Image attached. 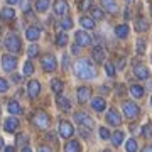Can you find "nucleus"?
Wrapping results in <instances>:
<instances>
[{"instance_id": "15", "label": "nucleus", "mask_w": 152, "mask_h": 152, "mask_svg": "<svg viewBox=\"0 0 152 152\" xmlns=\"http://www.w3.org/2000/svg\"><path fill=\"white\" fill-rule=\"evenodd\" d=\"M17 127H19V120L15 118V117H10V118L5 120V124H4V129H5L7 132H15Z\"/></svg>"}, {"instance_id": "17", "label": "nucleus", "mask_w": 152, "mask_h": 152, "mask_svg": "<svg viewBox=\"0 0 152 152\" xmlns=\"http://www.w3.org/2000/svg\"><path fill=\"white\" fill-rule=\"evenodd\" d=\"M54 12L58 15H64L66 12H68V4H66L64 0H56L54 2Z\"/></svg>"}, {"instance_id": "49", "label": "nucleus", "mask_w": 152, "mask_h": 152, "mask_svg": "<svg viewBox=\"0 0 152 152\" xmlns=\"http://www.w3.org/2000/svg\"><path fill=\"white\" fill-rule=\"evenodd\" d=\"M124 66H125V63H124V59H122V61H120V63H118V69H122Z\"/></svg>"}, {"instance_id": "33", "label": "nucleus", "mask_w": 152, "mask_h": 152, "mask_svg": "<svg viewBox=\"0 0 152 152\" xmlns=\"http://www.w3.org/2000/svg\"><path fill=\"white\" fill-rule=\"evenodd\" d=\"M142 135L145 139H152V124H147L142 127Z\"/></svg>"}, {"instance_id": "11", "label": "nucleus", "mask_w": 152, "mask_h": 152, "mask_svg": "<svg viewBox=\"0 0 152 152\" xmlns=\"http://www.w3.org/2000/svg\"><path fill=\"white\" fill-rule=\"evenodd\" d=\"M107 122H108L110 125H115V127H117V125L122 124V117H120V113L117 112V110L112 108V110L107 112Z\"/></svg>"}, {"instance_id": "20", "label": "nucleus", "mask_w": 152, "mask_h": 152, "mask_svg": "<svg viewBox=\"0 0 152 152\" xmlns=\"http://www.w3.org/2000/svg\"><path fill=\"white\" fill-rule=\"evenodd\" d=\"M129 31H130V29H129V26H127V24L117 26V27H115V36H117L118 39H125L127 36H129Z\"/></svg>"}, {"instance_id": "56", "label": "nucleus", "mask_w": 152, "mask_h": 152, "mask_svg": "<svg viewBox=\"0 0 152 152\" xmlns=\"http://www.w3.org/2000/svg\"><path fill=\"white\" fill-rule=\"evenodd\" d=\"M0 112H2V108H0Z\"/></svg>"}, {"instance_id": "37", "label": "nucleus", "mask_w": 152, "mask_h": 152, "mask_svg": "<svg viewBox=\"0 0 152 152\" xmlns=\"http://www.w3.org/2000/svg\"><path fill=\"white\" fill-rule=\"evenodd\" d=\"M137 53H139V54H144V53H145V41H144V39H139V41H137Z\"/></svg>"}, {"instance_id": "22", "label": "nucleus", "mask_w": 152, "mask_h": 152, "mask_svg": "<svg viewBox=\"0 0 152 152\" xmlns=\"http://www.w3.org/2000/svg\"><path fill=\"white\" fill-rule=\"evenodd\" d=\"M147 29H149V22H147V19L139 17V19L135 20V31H139V32H145Z\"/></svg>"}, {"instance_id": "53", "label": "nucleus", "mask_w": 152, "mask_h": 152, "mask_svg": "<svg viewBox=\"0 0 152 152\" xmlns=\"http://www.w3.org/2000/svg\"><path fill=\"white\" fill-rule=\"evenodd\" d=\"M125 2H127V4H132V2H134V0H125Z\"/></svg>"}, {"instance_id": "14", "label": "nucleus", "mask_w": 152, "mask_h": 152, "mask_svg": "<svg viewBox=\"0 0 152 152\" xmlns=\"http://www.w3.org/2000/svg\"><path fill=\"white\" fill-rule=\"evenodd\" d=\"M91 56H93V59L96 61V63H102V61H105L107 53H105V49L102 48V46H95L93 51H91Z\"/></svg>"}, {"instance_id": "47", "label": "nucleus", "mask_w": 152, "mask_h": 152, "mask_svg": "<svg viewBox=\"0 0 152 152\" xmlns=\"http://www.w3.org/2000/svg\"><path fill=\"white\" fill-rule=\"evenodd\" d=\"M5 152H15V149L12 145H9V147H5Z\"/></svg>"}, {"instance_id": "18", "label": "nucleus", "mask_w": 152, "mask_h": 152, "mask_svg": "<svg viewBox=\"0 0 152 152\" xmlns=\"http://www.w3.org/2000/svg\"><path fill=\"white\" fill-rule=\"evenodd\" d=\"M105 107H107V102H105L103 98L96 96V98H93L91 100V108L93 110H96V112H103Z\"/></svg>"}, {"instance_id": "6", "label": "nucleus", "mask_w": 152, "mask_h": 152, "mask_svg": "<svg viewBox=\"0 0 152 152\" xmlns=\"http://www.w3.org/2000/svg\"><path fill=\"white\" fill-rule=\"evenodd\" d=\"M75 39H76V44H80L81 48H85V46H90V44L93 42V39L90 34L83 32V31H78V32L75 34Z\"/></svg>"}, {"instance_id": "51", "label": "nucleus", "mask_w": 152, "mask_h": 152, "mask_svg": "<svg viewBox=\"0 0 152 152\" xmlns=\"http://www.w3.org/2000/svg\"><path fill=\"white\" fill-rule=\"evenodd\" d=\"M22 152H32V151H31L29 147H24V149H22Z\"/></svg>"}, {"instance_id": "7", "label": "nucleus", "mask_w": 152, "mask_h": 152, "mask_svg": "<svg viewBox=\"0 0 152 152\" xmlns=\"http://www.w3.org/2000/svg\"><path fill=\"white\" fill-rule=\"evenodd\" d=\"M73 132H75L73 125H71L69 122H66V120H61V124H59V135L63 137V139H69V137L73 135Z\"/></svg>"}, {"instance_id": "13", "label": "nucleus", "mask_w": 152, "mask_h": 152, "mask_svg": "<svg viewBox=\"0 0 152 152\" xmlns=\"http://www.w3.org/2000/svg\"><path fill=\"white\" fill-rule=\"evenodd\" d=\"M134 75H135L139 80H147V78L151 76V73H149V69H147L144 64H135L134 66Z\"/></svg>"}, {"instance_id": "45", "label": "nucleus", "mask_w": 152, "mask_h": 152, "mask_svg": "<svg viewBox=\"0 0 152 152\" xmlns=\"http://www.w3.org/2000/svg\"><path fill=\"white\" fill-rule=\"evenodd\" d=\"M37 152H53V151H51L49 147H46V145H41V147L37 149Z\"/></svg>"}, {"instance_id": "44", "label": "nucleus", "mask_w": 152, "mask_h": 152, "mask_svg": "<svg viewBox=\"0 0 152 152\" xmlns=\"http://www.w3.org/2000/svg\"><path fill=\"white\" fill-rule=\"evenodd\" d=\"M68 64H69V59H68V56H63V68H64V69H66V68H68Z\"/></svg>"}, {"instance_id": "5", "label": "nucleus", "mask_w": 152, "mask_h": 152, "mask_svg": "<svg viewBox=\"0 0 152 152\" xmlns=\"http://www.w3.org/2000/svg\"><path fill=\"white\" fill-rule=\"evenodd\" d=\"M42 68L46 73H53V71L58 68V63H56V58L53 54H46L42 58Z\"/></svg>"}, {"instance_id": "10", "label": "nucleus", "mask_w": 152, "mask_h": 152, "mask_svg": "<svg viewBox=\"0 0 152 152\" xmlns=\"http://www.w3.org/2000/svg\"><path fill=\"white\" fill-rule=\"evenodd\" d=\"M76 96H78V102L80 103H86L90 102V96H91V90L86 86H80L78 91H76Z\"/></svg>"}, {"instance_id": "32", "label": "nucleus", "mask_w": 152, "mask_h": 152, "mask_svg": "<svg viewBox=\"0 0 152 152\" xmlns=\"http://www.w3.org/2000/svg\"><path fill=\"white\" fill-rule=\"evenodd\" d=\"M103 15H105V14H103L102 9H96V7H93V9H91V17L95 19V20H102Z\"/></svg>"}, {"instance_id": "42", "label": "nucleus", "mask_w": 152, "mask_h": 152, "mask_svg": "<svg viewBox=\"0 0 152 152\" xmlns=\"http://www.w3.org/2000/svg\"><path fill=\"white\" fill-rule=\"evenodd\" d=\"M26 142H27V135H26V134H19V135H17V144H19V145H24Z\"/></svg>"}, {"instance_id": "35", "label": "nucleus", "mask_w": 152, "mask_h": 152, "mask_svg": "<svg viewBox=\"0 0 152 152\" xmlns=\"http://www.w3.org/2000/svg\"><path fill=\"white\" fill-rule=\"evenodd\" d=\"M56 44H58V46H66V44H68V34L61 32L59 36H58V39H56Z\"/></svg>"}, {"instance_id": "54", "label": "nucleus", "mask_w": 152, "mask_h": 152, "mask_svg": "<svg viewBox=\"0 0 152 152\" xmlns=\"http://www.w3.org/2000/svg\"><path fill=\"white\" fill-rule=\"evenodd\" d=\"M151 105H152V96H151Z\"/></svg>"}, {"instance_id": "12", "label": "nucleus", "mask_w": 152, "mask_h": 152, "mask_svg": "<svg viewBox=\"0 0 152 152\" xmlns=\"http://www.w3.org/2000/svg\"><path fill=\"white\" fill-rule=\"evenodd\" d=\"M27 93L31 98H36L39 96V93H41V83L36 81V80H31L27 85Z\"/></svg>"}, {"instance_id": "50", "label": "nucleus", "mask_w": 152, "mask_h": 152, "mask_svg": "<svg viewBox=\"0 0 152 152\" xmlns=\"http://www.w3.org/2000/svg\"><path fill=\"white\" fill-rule=\"evenodd\" d=\"M100 90H102V91H107V93H108V86H100Z\"/></svg>"}, {"instance_id": "4", "label": "nucleus", "mask_w": 152, "mask_h": 152, "mask_svg": "<svg viewBox=\"0 0 152 152\" xmlns=\"http://www.w3.org/2000/svg\"><path fill=\"white\" fill-rule=\"evenodd\" d=\"M140 113V108L137 107L134 102H125L124 103V115L129 117V118H137Z\"/></svg>"}, {"instance_id": "46", "label": "nucleus", "mask_w": 152, "mask_h": 152, "mask_svg": "<svg viewBox=\"0 0 152 152\" xmlns=\"http://www.w3.org/2000/svg\"><path fill=\"white\" fill-rule=\"evenodd\" d=\"M142 152H152V145H145L142 149Z\"/></svg>"}, {"instance_id": "55", "label": "nucleus", "mask_w": 152, "mask_h": 152, "mask_svg": "<svg viewBox=\"0 0 152 152\" xmlns=\"http://www.w3.org/2000/svg\"><path fill=\"white\" fill-rule=\"evenodd\" d=\"M105 152H110V151H105Z\"/></svg>"}, {"instance_id": "3", "label": "nucleus", "mask_w": 152, "mask_h": 152, "mask_svg": "<svg viewBox=\"0 0 152 152\" xmlns=\"http://www.w3.org/2000/svg\"><path fill=\"white\" fill-rule=\"evenodd\" d=\"M32 122L37 129H42V130L49 129V115L46 113V112H36Z\"/></svg>"}, {"instance_id": "30", "label": "nucleus", "mask_w": 152, "mask_h": 152, "mask_svg": "<svg viewBox=\"0 0 152 152\" xmlns=\"http://www.w3.org/2000/svg\"><path fill=\"white\" fill-rule=\"evenodd\" d=\"M49 2H51V0H37V2H36V10L37 12H46L48 7H49Z\"/></svg>"}, {"instance_id": "38", "label": "nucleus", "mask_w": 152, "mask_h": 152, "mask_svg": "<svg viewBox=\"0 0 152 152\" xmlns=\"http://www.w3.org/2000/svg\"><path fill=\"white\" fill-rule=\"evenodd\" d=\"M34 73V66L31 61H26V64H24V75H32Z\"/></svg>"}, {"instance_id": "25", "label": "nucleus", "mask_w": 152, "mask_h": 152, "mask_svg": "<svg viewBox=\"0 0 152 152\" xmlns=\"http://www.w3.org/2000/svg\"><path fill=\"white\" fill-rule=\"evenodd\" d=\"M130 93L134 98H142L144 96V88L140 85H132L130 86Z\"/></svg>"}, {"instance_id": "23", "label": "nucleus", "mask_w": 152, "mask_h": 152, "mask_svg": "<svg viewBox=\"0 0 152 152\" xmlns=\"http://www.w3.org/2000/svg\"><path fill=\"white\" fill-rule=\"evenodd\" d=\"M58 107H59L63 112H69L71 110V103L66 96H58Z\"/></svg>"}, {"instance_id": "16", "label": "nucleus", "mask_w": 152, "mask_h": 152, "mask_svg": "<svg viewBox=\"0 0 152 152\" xmlns=\"http://www.w3.org/2000/svg\"><path fill=\"white\" fill-rule=\"evenodd\" d=\"M14 17H15V10L12 7H5V9H2V12H0V19L5 20V22L12 20Z\"/></svg>"}, {"instance_id": "8", "label": "nucleus", "mask_w": 152, "mask_h": 152, "mask_svg": "<svg viewBox=\"0 0 152 152\" xmlns=\"http://www.w3.org/2000/svg\"><path fill=\"white\" fill-rule=\"evenodd\" d=\"M15 66H17V59L14 58V56H10V54H5L4 58H2V68L5 71H14L15 69Z\"/></svg>"}, {"instance_id": "2", "label": "nucleus", "mask_w": 152, "mask_h": 152, "mask_svg": "<svg viewBox=\"0 0 152 152\" xmlns=\"http://www.w3.org/2000/svg\"><path fill=\"white\" fill-rule=\"evenodd\" d=\"M4 46H5L10 53H19L22 48V44H20V39L17 37L15 34H10V36H7L5 41H4Z\"/></svg>"}, {"instance_id": "40", "label": "nucleus", "mask_w": 152, "mask_h": 152, "mask_svg": "<svg viewBox=\"0 0 152 152\" xmlns=\"http://www.w3.org/2000/svg\"><path fill=\"white\" fill-rule=\"evenodd\" d=\"M61 27L64 29V31H68V29L73 27V22H71V19H64V20L61 22Z\"/></svg>"}, {"instance_id": "9", "label": "nucleus", "mask_w": 152, "mask_h": 152, "mask_svg": "<svg viewBox=\"0 0 152 152\" xmlns=\"http://www.w3.org/2000/svg\"><path fill=\"white\" fill-rule=\"evenodd\" d=\"M75 120L78 122L80 125H86V127H90L93 130V127H95V122H93V118H90L86 113H83V112H78V113L75 115Z\"/></svg>"}, {"instance_id": "36", "label": "nucleus", "mask_w": 152, "mask_h": 152, "mask_svg": "<svg viewBox=\"0 0 152 152\" xmlns=\"http://www.w3.org/2000/svg\"><path fill=\"white\" fill-rule=\"evenodd\" d=\"M37 54H39V48H37V46H36V44L29 46V49H27V56H29V58H36Z\"/></svg>"}, {"instance_id": "39", "label": "nucleus", "mask_w": 152, "mask_h": 152, "mask_svg": "<svg viewBox=\"0 0 152 152\" xmlns=\"http://www.w3.org/2000/svg\"><path fill=\"white\" fill-rule=\"evenodd\" d=\"M105 73H107L108 76H115V68H113V64L107 63V64H105Z\"/></svg>"}, {"instance_id": "28", "label": "nucleus", "mask_w": 152, "mask_h": 152, "mask_svg": "<svg viewBox=\"0 0 152 152\" xmlns=\"http://www.w3.org/2000/svg\"><path fill=\"white\" fill-rule=\"evenodd\" d=\"M122 142H124V132L117 130L113 135H112V144H113V145H120Z\"/></svg>"}, {"instance_id": "52", "label": "nucleus", "mask_w": 152, "mask_h": 152, "mask_svg": "<svg viewBox=\"0 0 152 152\" xmlns=\"http://www.w3.org/2000/svg\"><path fill=\"white\" fill-rule=\"evenodd\" d=\"M2 149H4V140L0 139V151H2Z\"/></svg>"}, {"instance_id": "43", "label": "nucleus", "mask_w": 152, "mask_h": 152, "mask_svg": "<svg viewBox=\"0 0 152 152\" xmlns=\"http://www.w3.org/2000/svg\"><path fill=\"white\" fill-rule=\"evenodd\" d=\"M100 137H102L103 140H107V139L110 137V132H108V129H105V127H102V129H100Z\"/></svg>"}, {"instance_id": "19", "label": "nucleus", "mask_w": 152, "mask_h": 152, "mask_svg": "<svg viewBox=\"0 0 152 152\" xmlns=\"http://www.w3.org/2000/svg\"><path fill=\"white\" fill-rule=\"evenodd\" d=\"M102 7H103L107 12H110V14H115V12L118 10L115 0H102Z\"/></svg>"}, {"instance_id": "24", "label": "nucleus", "mask_w": 152, "mask_h": 152, "mask_svg": "<svg viewBox=\"0 0 152 152\" xmlns=\"http://www.w3.org/2000/svg\"><path fill=\"white\" fill-rule=\"evenodd\" d=\"M64 152H80V140H69L64 145Z\"/></svg>"}, {"instance_id": "31", "label": "nucleus", "mask_w": 152, "mask_h": 152, "mask_svg": "<svg viewBox=\"0 0 152 152\" xmlns=\"http://www.w3.org/2000/svg\"><path fill=\"white\" fill-rule=\"evenodd\" d=\"M91 7H93V2L91 0H81V2H80V4H78V9H80V10H91Z\"/></svg>"}, {"instance_id": "21", "label": "nucleus", "mask_w": 152, "mask_h": 152, "mask_svg": "<svg viewBox=\"0 0 152 152\" xmlns=\"http://www.w3.org/2000/svg\"><path fill=\"white\" fill-rule=\"evenodd\" d=\"M39 36H41V29L39 27H29L27 31H26V37H27L29 41H37Z\"/></svg>"}, {"instance_id": "27", "label": "nucleus", "mask_w": 152, "mask_h": 152, "mask_svg": "<svg viewBox=\"0 0 152 152\" xmlns=\"http://www.w3.org/2000/svg\"><path fill=\"white\" fill-rule=\"evenodd\" d=\"M7 108H9V112H10L12 115H19L20 113V105L17 103L15 100H10L9 105H7Z\"/></svg>"}, {"instance_id": "1", "label": "nucleus", "mask_w": 152, "mask_h": 152, "mask_svg": "<svg viewBox=\"0 0 152 152\" xmlns=\"http://www.w3.org/2000/svg\"><path fill=\"white\" fill-rule=\"evenodd\" d=\"M75 73L78 78H81V80H93L95 76H96V71L93 68L86 59H80L75 63Z\"/></svg>"}, {"instance_id": "26", "label": "nucleus", "mask_w": 152, "mask_h": 152, "mask_svg": "<svg viewBox=\"0 0 152 152\" xmlns=\"http://www.w3.org/2000/svg\"><path fill=\"white\" fill-rule=\"evenodd\" d=\"M80 24H81L85 29H93L95 27V19H93V17H81V19H80Z\"/></svg>"}, {"instance_id": "41", "label": "nucleus", "mask_w": 152, "mask_h": 152, "mask_svg": "<svg viewBox=\"0 0 152 152\" xmlns=\"http://www.w3.org/2000/svg\"><path fill=\"white\" fill-rule=\"evenodd\" d=\"M7 90H9V83L4 78H0V93H5Z\"/></svg>"}, {"instance_id": "29", "label": "nucleus", "mask_w": 152, "mask_h": 152, "mask_svg": "<svg viewBox=\"0 0 152 152\" xmlns=\"http://www.w3.org/2000/svg\"><path fill=\"white\" fill-rule=\"evenodd\" d=\"M51 88H53V91H54V93H58V95H59V93L63 91L64 85H63V81H61V80H53V81H51Z\"/></svg>"}, {"instance_id": "48", "label": "nucleus", "mask_w": 152, "mask_h": 152, "mask_svg": "<svg viewBox=\"0 0 152 152\" xmlns=\"http://www.w3.org/2000/svg\"><path fill=\"white\" fill-rule=\"evenodd\" d=\"M7 4H9V5H14V4H17V2H19V0H5Z\"/></svg>"}, {"instance_id": "34", "label": "nucleus", "mask_w": 152, "mask_h": 152, "mask_svg": "<svg viewBox=\"0 0 152 152\" xmlns=\"http://www.w3.org/2000/svg\"><path fill=\"white\" fill-rule=\"evenodd\" d=\"M125 149H127V152H137V142H135V139L127 140V144H125Z\"/></svg>"}]
</instances>
